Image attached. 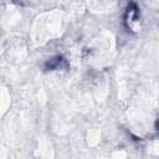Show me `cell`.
Here are the masks:
<instances>
[{
  "instance_id": "1",
  "label": "cell",
  "mask_w": 159,
  "mask_h": 159,
  "mask_svg": "<svg viewBox=\"0 0 159 159\" xmlns=\"http://www.w3.org/2000/svg\"><path fill=\"white\" fill-rule=\"evenodd\" d=\"M61 62H63V58H62L61 56H56L55 58H52V60H50V61L46 62L45 68H46V70H55V68H58V67L61 66Z\"/></svg>"
}]
</instances>
